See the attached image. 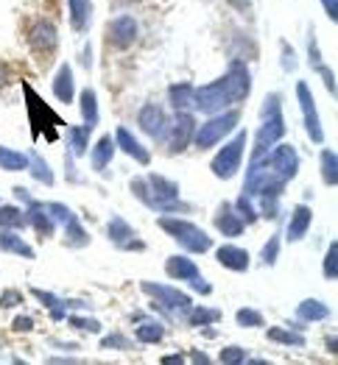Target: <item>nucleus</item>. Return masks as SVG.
Returning a JSON list of instances; mask_svg holds the SVG:
<instances>
[{"mask_svg": "<svg viewBox=\"0 0 338 365\" xmlns=\"http://www.w3.org/2000/svg\"><path fill=\"white\" fill-rule=\"evenodd\" d=\"M162 362H185V354H173V357H162Z\"/></svg>", "mask_w": 338, "mask_h": 365, "instance_id": "obj_50", "label": "nucleus"}, {"mask_svg": "<svg viewBox=\"0 0 338 365\" xmlns=\"http://www.w3.org/2000/svg\"><path fill=\"white\" fill-rule=\"evenodd\" d=\"M221 362H246V351L241 346H227L221 351Z\"/></svg>", "mask_w": 338, "mask_h": 365, "instance_id": "obj_40", "label": "nucleus"}, {"mask_svg": "<svg viewBox=\"0 0 338 365\" xmlns=\"http://www.w3.org/2000/svg\"><path fill=\"white\" fill-rule=\"evenodd\" d=\"M308 53H310V67L313 70H319L324 61H321V53L316 50V42H313V37H310V45H308Z\"/></svg>", "mask_w": 338, "mask_h": 365, "instance_id": "obj_46", "label": "nucleus"}, {"mask_svg": "<svg viewBox=\"0 0 338 365\" xmlns=\"http://www.w3.org/2000/svg\"><path fill=\"white\" fill-rule=\"evenodd\" d=\"M28 48H31L37 56H50V53L59 48L56 23L48 20V17H37V20L28 26Z\"/></svg>", "mask_w": 338, "mask_h": 365, "instance_id": "obj_8", "label": "nucleus"}, {"mask_svg": "<svg viewBox=\"0 0 338 365\" xmlns=\"http://www.w3.org/2000/svg\"><path fill=\"white\" fill-rule=\"evenodd\" d=\"M71 326H76L82 332H101V324L93 318H71Z\"/></svg>", "mask_w": 338, "mask_h": 365, "instance_id": "obj_42", "label": "nucleus"}, {"mask_svg": "<svg viewBox=\"0 0 338 365\" xmlns=\"http://www.w3.org/2000/svg\"><path fill=\"white\" fill-rule=\"evenodd\" d=\"M87 142H90V126L87 123L71 128V148H73L76 157H84L87 154Z\"/></svg>", "mask_w": 338, "mask_h": 365, "instance_id": "obj_33", "label": "nucleus"}, {"mask_svg": "<svg viewBox=\"0 0 338 365\" xmlns=\"http://www.w3.org/2000/svg\"><path fill=\"white\" fill-rule=\"evenodd\" d=\"M9 81H12L9 64H3V61H0V90H3V87H9Z\"/></svg>", "mask_w": 338, "mask_h": 365, "instance_id": "obj_48", "label": "nucleus"}, {"mask_svg": "<svg viewBox=\"0 0 338 365\" xmlns=\"http://www.w3.org/2000/svg\"><path fill=\"white\" fill-rule=\"evenodd\" d=\"M64 226H67V243H71V246L82 248V246H87V243H90V235L82 229V224H79V217H76V215L67 217Z\"/></svg>", "mask_w": 338, "mask_h": 365, "instance_id": "obj_28", "label": "nucleus"}, {"mask_svg": "<svg viewBox=\"0 0 338 365\" xmlns=\"http://www.w3.org/2000/svg\"><path fill=\"white\" fill-rule=\"evenodd\" d=\"M216 257H218V262H221L224 268H229V270L243 273V270L249 268V251H246V248H238V246H221V248L216 251Z\"/></svg>", "mask_w": 338, "mask_h": 365, "instance_id": "obj_20", "label": "nucleus"}, {"mask_svg": "<svg viewBox=\"0 0 338 365\" xmlns=\"http://www.w3.org/2000/svg\"><path fill=\"white\" fill-rule=\"evenodd\" d=\"M265 337L272 340V343H283V346H294V348H297V346H299V348L305 346V337H302L297 329H283V326H274V329H268V332H265Z\"/></svg>", "mask_w": 338, "mask_h": 365, "instance_id": "obj_26", "label": "nucleus"}, {"mask_svg": "<svg viewBox=\"0 0 338 365\" xmlns=\"http://www.w3.org/2000/svg\"><path fill=\"white\" fill-rule=\"evenodd\" d=\"M249 90H252L249 67H246V61L235 59L218 81L201 87V90H193V109L207 112V115L227 112L232 103L243 101L249 95Z\"/></svg>", "mask_w": 338, "mask_h": 365, "instance_id": "obj_1", "label": "nucleus"}, {"mask_svg": "<svg viewBox=\"0 0 338 365\" xmlns=\"http://www.w3.org/2000/svg\"><path fill=\"white\" fill-rule=\"evenodd\" d=\"M324 9H327V17L330 20H338V9H335V0H321Z\"/></svg>", "mask_w": 338, "mask_h": 365, "instance_id": "obj_49", "label": "nucleus"}, {"mask_svg": "<svg viewBox=\"0 0 338 365\" xmlns=\"http://www.w3.org/2000/svg\"><path fill=\"white\" fill-rule=\"evenodd\" d=\"M241 123V112L238 109H227V112H218L213 120H207L205 126H196V134H193V145L198 151H210L213 145H218L224 137H229V131Z\"/></svg>", "mask_w": 338, "mask_h": 365, "instance_id": "obj_5", "label": "nucleus"}, {"mask_svg": "<svg viewBox=\"0 0 338 365\" xmlns=\"http://www.w3.org/2000/svg\"><path fill=\"white\" fill-rule=\"evenodd\" d=\"M297 98H299V106H302V115H305V128H308V137L313 142H321L324 139V131H321V120L316 115V103H313V95L308 90L305 81H297Z\"/></svg>", "mask_w": 338, "mask_h": 365, "instance_id": "obj_11", "label": "nucleus"}, {"mask_svg": "<svg viewBox=\"0 0 338 365\" xmlns=\"http://www.w3.org/2000/svg\"><path fill=\"white\" fill-rule=\"evenodd\" d=\"M280 235L274 232V237H268V243L263 246V254H260V259H263V265H274L277 262V257H280Z\"/></svg>", "mask_w": 338, "mask_h": 365, "instance_id": "obj_36", "label": "nucleus"}, {"mask_svg": "<svg viewBox=\"0 0 338 365\" xmlns=\"http://www.w3.org/2000/svg\"><path fill=\"white\" fill-rule=\"evenodd\" d=\"M193 313H190V326H198V324H216V321H221V313L218 310H205V307H190Z\"/></svg>", "mask_w": 338, "mask_h": 365, "instance_id": "obj_35", "label": "nucleus"}, {"mask_svg": "<svg viewBox=\"0 0 338 365\" xmlns=\"http://www.w3.org/2000/svg\"><path fill=\"white\" fill-rule=\"evenodd\" d=\"M283 134H285V123H283V112H280V95H268L263 103V112H260V128L254 134L252 159L263 157L265 151H272L283 139Z\"/></svg>", "mask_w": 338, "mask_h": 365, "instance_id": "obj_3", "label": "nucleus"}, {"mask_svg": "<svg viewBox=\"0 0 338 365\" xmlns=\"http://www.w3.org/2000/svg\"><path fill=\"white\" fill-rule=\"evenodd\" d=\"M106 39L118 50H126L129 45H134V39H138V20L134 17H115L106 28Z\"/></svg>", "mask_w": 338, "mask_h": 365, "instance_id": "obj_13", "label": "nucleus"}, {"mask_svg": "<svg viewBox=\"0 0 338 365\" xmlns=\"http://www.w3.org/2000/svg\"><path fill=\"white\" fill-rule=\"evenodd\" d=\"M193 134H196V120H193V115L179 112V115L173 117V123H168V131H165V137H162L168 154H182L187 145L193 142Z\"/></svg>", "mask_w": 338, "mask_h": 365, "instance_id": "obj_9", "label": "nucleus"}, {"mask_svg": "<svg viewBox=\"0 0 338 365\" xmlns=\"http://www.w3.org/2000/svg\"><path fill=\"white\" fill-rule=\"evenodd\" d=\"M131 346H134V343H131L126 335H118V332H115V335H106V337L101 340V348H123V351H129Z\"/></svg>", "mask_w": 338, "mask_h": 365, "instance_id": "obj_39", "label": "nucleus"}, {"mask_svg": "<svg viewBox=\"0 0 338 365\" xmlns=\"http://www.w3.org/2000/svg\"><path fill=\"white\" fill-rule=\"evenodd\" d=\"M26 168H31V176H34L39 184H53V173H50L48 162H45L39 154H28V165H26Z\"/></svg>", "mask_w": 338, "mask_h": 365, "instance_id": "obj_31", "label": "nucleus"}, {"mask_svg": "<svg viewBox=\"0 0 338 365\" xmlns=\"http://www.w3.org/2000/svg\"><path fill=\"white\" fill-rule=\"evenodd\" d=\"M157 226H160L162 232H168V235H171L185 251H190V254H205V251L213 248L210 235H207L205 229H198L196 224L185 221V217H157Z\"/></svg>", "mask_w": 338, "mask_h": 365, "instance_id": "obj_4", "label": "nucleus"}, {"mask_svg": "<svg viewBox=\"0 0 338 365\" xmlns=\"http://www.w3.org/2000/svg\"><path fill=\"white\" fill-rule=\"evenodd\" d=\"M168 103L176 109V112H185V109H193V87L185 81V84H173L168 87Z\"/></svg>", "mask_w": 338, "mask_h": 365, "instance_id": "obj_24", "label": "nucleus"}, {"mask_svg": "<svg viewBox=\"0 0 338 365\" xmlns=\"http://www.w3.org/2000/svg\"><path fill=\"white\" fill-rule=\"evenodd\" d=\"M143 293H149L154 299L151 307L157 313H190V307H193V299L176 287H160L154 282H143Z\"/></svg>", "mask_w": 338, "mask_h": 365, "instance_id": "obj_7", "label": "nucleus"}, {"mask_svg": "<svg viewBox=\"0 0 338 365\" xmlns=\"http://www.w3.org/2000/svg\"><path fill=\"white\" fill-rule=\"evenodd\" d=\"M138 340L140 343H160L162 337H165V326L162 324H154V321H146V324H140L138 326Z\"/></svg>", "mask_w": 338, "mask_h": 365, "instance_id": "obj_32", "label": "nucleus"}, {"mask_svg": "<svg viewBox=\"0 0 338 365\" xmlns=\"http://www.w3.org/2000/svg\"><path fill=\"white\" fill-rule=\"evenodd\" d=\"M82 117L90 128L98 126V98H95V90H90V87L82 92Z\"/></svg>", "mask_w": 338, "mask_h": 365, "instance_id": "obj_27", "label": "nucleus"}, {"mask_svg": "<svg viewBox=\"0 0 338 365\" xmlns=\"http://www.w3.org/2000/svg\"><path fill=\"white\" fill-rule=\"evenodd\" d=\"M115 139H118V148H120V151H126L131 159H138L140 165H149V162H151V154H149V148H143V145L138 142V137H134L129 128L118 126V131H115Z\"/></svg>", "mask_w": 338, "mask_h": 365, "instance_id": "obj_16", "label": "nucleus"}, {"mask_svg": "<svg viewBox=\"0 0 338 365\" xmlns=\"http://www.w3.org/2000/svg\"><path fill=\"white\" fill-rule=\"evenodd\" d=\"M232 3H235L238 9H246V6H249V3H246V0H232Z\"/></svg>", "mask_w": 338, "mask_h": 365, "instance_id": "obj_52", "label": "nucleus"}, {"mask_svg": "<svg viewBox=\"0 0 338 365\" xmlns=\"http://www.w3.org/2000/svg\"><path fill=\"white\" fill-rule=\"evenodd\" d=\"M0 251H6V254H20V257H26V259H34V257H37V251H34L23 237L12 235L9 229L0 235Z\"/></svg>", "mask_w": 338, "mask_h": 365, "instance_id": "obj_22", "label": "nucleus"}, {"mask_svg": "<svg viewBox=\"0 0 338 365\" xmlns=\"http://www.w3.org/2000/svg\"><path fill=\"white\" fill-rule=\"evenodd\" d=\"M243 148H246V131L243 128H238V134L229 139V142H224V148L213 157V162H210V170L218 176V179H232L235 173H238V168H241V159H243Z\"/></svg>", "mask_w": 338, "mask_h": 365, "instance_id": "obj_6", "label": "nucleus"}, {"mask_svg": "<svg viewBox=\"0 0 338 365\" xmlns=\"http://www.w3.org/2000/svg\"><path fill=\"white\" fill-rule=\"evenodd\" d=\"M165 273H168L171 279H176V282L193 284L196 293H210V290H213L210 282L201 279V273H198V268H196V262H193L190 257H171V259L165 262Z\"/></svg>", "mask_w": 338, "mask_h": 365, "instance_id": "obj_10", "label": "nucleus"}, {"mask_svg": "<svg viewBox=\"0 0 338 365\" xmlns=\"http://www.w3.org/2000/svg\"><path fill=\"white\" fill-rule=\"evenodd\" d=\"M216 229L224 237H241L246 232V224H243V217L238 215V209L232 204H221L218 212H216Z\"/></svg>", "mask_w": 338, "mask_h": 365, "instance_id": "obj_14", "label": "nucleus"}, {"mask_svg": "<svg viewBox=\"0 0 338 365\" xmlns=\"http://www.w3.org/2000/svg\"><path fill=\"white\" fill-rule=\"evenodd\" d=\"M106 232H109V240H112L118 248H123V251H146V243L138 240L134 229L123 221V217H112L109 226H106Z\"/></svg>", "mask_w": 338, "mask_h": 365, "instance_id": "obj_12", "label": "nucleus"}, {"mask_svg": "<svg viewBox=\"0 0 338 365\" xmlns=\"http://www.w3.org/2000/svg\"><path fill=\"white\" fill-rule=\"evenodd\" d=\"M12 329H15V332H31V329H34V321H31L28 315H20V318L12 321Z\"/></svg>", "mask_w": 338, "mask_h": 365, "instance_id": "obj_44", "label": "nucleus"}, {"mask_svg": "<svg viewBox=\"0 0 338 365\" xmlns=\"http://www.w3.org/2000/svg\"><path fill=\"white\" fill-rule=\"evenodd\" d=\"M338 270H335V243H330L327 248V257H324V279H335Z\"/></svg>", "mask_w": 338, "mask_h": 365, "instance_id": "obj_41", "label": "nucleus"}, {"mask_svg": "<svg viewBox=\"0 0 338 365\" xmlns=\"http://www.w3.org/2000/svg\"><path fill=\"white\" fill-rule=\"evenodd\" d=\"M26 165H28L26 154L3 148V145H0V168H3V170H26Z\"/></svg>", "mask_w": 338, "mask_h": 365, "instance_id": "obj_30", "label": "nucleus"}, {"mask_svg": "<svg viewBox=\"0 0 338 365\" xmlns=\"http://www.w3.org/2000/svg\"><path fill=\"white\" fill-rule=\"evenodd\" d=\"M235 209H238V215L243 217V224H254V221H257V209L252 206L249 195H241L238 204H235Z\"/></svg>", "mask_w": 338, "mask_h": 365, "instance_id": "obj_38", "label": "nucleus"}, {"mask_svg": "<svg viewBox=\"0 0 338 365\" xmlns=\"http://www.w3.org/2000/svg\"><path fill=\"white\" fill-rule=\"evenodd\" d=\"M235 321H238L241 326H263V324H265V318H263V313H257V310H249V307H243V310H238V315H235Z\"/></svg>", "mask_w": 338, "mask_h": 365, "instance_id": "obj_37", "label": "nucleus"}, {"mask_svg": "<svg viewBox=\"0 0 338 365\" xmlns=\"http://www.w3.org/2000/svg\"><path fill=\"white\" fill-rule=\"evenodd\" d=\"M67 9H71L73 31L84 34L90 28V20H93V0H67Z\"/></svg>", "mask_w": 338, "mask_h": 365, "instance_id": "obj_19", "label": "nucleus"}, {"mask_svg": "<svg viewBox=\"0 0 338 365\" xmlns=\"http://www.w3.org/2000/svg\"><path fill=\"white\" fill-rule=\"evenodd\" d=\"M28 221L17 206H0V229H23Z\"/></svg>", "mask_w": 338, "mask_h": 365, "instance_id": "obj_29", "label": "nucleus"}, {"mask_svg": "<svg viewBox=\"0 0 338 365\" xmlns=\"http://www.w3.org/2000/svg\"><path fill=\"white\" fill-rule=\"evenodd\" d=\"M283 70H285V72H291V70H294V53H291L288 42H283Z\"/></svg>", "mask_w": 338, "mask_h": 365, "instance_id": "obj_47", "label": "nucleus"}, {"mask_svg": "<svg viewBox=\"0 0 338 365\" xmlns=\"http://www.w3.org/2000/svg\"><path fill=\"white\" fill-rule=\"evenodd\" d=\"M131 193L138 195V201H143L151 209L160 212H190V204H182L179 195V184L168 181L162 176H149V179H131Z\"/></svg>", "mask_w": 338, "mask_h": 365, "instance_id": "obj_2", "label": "nucleus"}, {"mask_svg": "<svg viewBox=\"0 0 338 365\" xmlns=\"http://www.w3.org/2000/svg\"><path fill=\"white\" fill-rule=\"evenodd\" d=\"M297 315L302 324H316V321H324L330 315L327 304L324 302H316V299H305L299 307H297Z\"/></svg>", "mask_w": 338, "mask_h": 365, "instance_id": "obj_23", "label": "nucleus"}, {"mask_svg": "<svg viewBox=\"0 0 338 365\" xmlns=\"http://www.w3.org/2000/svg\"><path fill=\"white\" fill-rule=\"evenodd\" d=\"M31 296L39 299V302L48 307V313H50L53 321H62V318H64V307H67V302H62V299L53 296V293H45V290H39V287H31Z\"/></svg>", "mask_w": 338, "mask_h": 365, "instance_id": "obj_25", "label": "nucleus"}, {"mask_svg": "<svg viewBox=\"0 0 338 365\" xmlns=\"http://www.w3.org/2000/svg\"><path fill=\"white\" fill-rule=\"evenodd\" d=\"M112 157H115V142H112V137L106 134V137H101V139L95 142V148H93V157H90L93 170H106L109 162H112Z\"/></svg>", "mask_w": 338, "mask_h": 365, "instance_id": "obj_21", "label": "nucleus"}, {"mask_svg": "<svg viewBox=\"0 0 338 365\" xmlns=\"http://www.w3.org/2000/svg\"><path fill=\"white\" fill-rule=\"evenodd\" d=\"M53 95L62 103H73L76 95V81H73V67L71 64H62L53 76Z\"/></svg>", "mask_w": 338, "mask_h": 365, "instance_id": "obj_17", "label": "nucleus"}, {"mask_svg": "<svg viewBox=\"0 0 338 365\" xmlns=\"http://www.w3.org/2000/svg\"><path fill=\"white\" fill-rule=\"evenodd\" d=\"M327 348H330V354H335V337H327Z\"/></svg>", "mask_w": 338, "mask_h": 365, "instance_id": "obj_51", "label": "nucleus"}, {"mask_svg": "<svg viewBox=\"0 0 338 365\" xmlns=\"http://www.w3.org/2000/svg\"><path fill=\"white\" fill-rule=\"evenodd\" d=\"M310 221H313V209L308 204H299L294 209V215H291V221H288V240L291 243L302 240L308 235V229H310Z\"/></svg>", "mask_w": 338, "mask_h": 365, "instance_id": "obj_18", "label": "nucleus"}, {"mask_svg": "<svg viewBox=\"0 0 338 365\" xmlns=\"http://www.w3.org/2000/svg\"><path fill=\"white\" fill-rule=\"evenodd\" d=\"M23 304V293H17V290H9V293L0 296V307H20Z\"/></svg>", "mask_w": 338, "mask_h": 365, "instance_id": "obj_43", "label": "nucleus"}, {"mask_svg": "<svg viewBox=\"0 0 338 365\" xmlns=\"http://www.w3.org/2000/svg\"><path fill=\"white\" fill-rule=\"evenodd\" d=\"M321 179H324L327 187H335V181H338V176H335V154L330 148L321 151Z\"/></svg>", "mask_w": 338, "mask_h": 365, "instance_id": "obj_34", "label": "nucleus"}, {"mask_svg": "<svg viewBox=\"0 0 338 365\" xmlns=\"http://www.w3.org/2000/svg\"><path fill=\"white\" fill-rule=\"evenodd\" d=\"M138 123H140V128H143L146 134H151V137H157V139H162L165 131H168V117H165L162 106H157V103L143 106L140 115H138Z\"/></svg>", "mask_w": 338, "mask_h": 365, "instance_id": "obj_15", "label": "nucleus"}, {"mask_svg": "<svg viewBox=\"0 0 338 365\" xmlns=\"http://www.w3.org/2000/svg\"><path fill=\"white\" fill-rule=\"evenodd\" d=\"M316 72H321V79H324V87H327V92H335V79H332V70H327V67L321 64Z\"/></svg>", "mask_w": 338, "mask_h": 365, "instance_id": "obj_45", "label": "nucleus"}]
</instances>
